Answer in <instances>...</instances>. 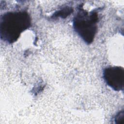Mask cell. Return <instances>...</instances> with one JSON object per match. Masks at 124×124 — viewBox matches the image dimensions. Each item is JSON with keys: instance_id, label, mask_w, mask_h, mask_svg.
Wrapping results in <instances>:
<instances>
[{"instance_id": "cell-1", "label": "cell", "mask_w": 124, "mask_h": 124, "mask_svg": "<svg viewBox=\"0 0 124 124\" xmlns=\"http://www.w3.org/2000/svg\"><path fill=\"white\" fill-rule=\"evenodd\" d=\"M31 25V18L27 12L20 11L6 13L0 17V38L5 42L13 43Z\"/></svg>"}, {"instance_id": "cell-2", "label": "cell", "mask_w": 124, "mask_h": 124, "mask_svg": "<svg viewBox=\"0 0 124 124\" xmlns=\"http://www.w3.org/2000/svg\"><path fill=\"white\" fill-rule=\"evenodd\" d=\"M99 18L97 11L88 12L79 5L78 12L73 18L75 31L87 44H91L97 30V23Z\"/></svg>"}, {"instance_id": "cell-3", "label": "cell", "mask_w": 124, "mask_h": 124, "mask_svg": "<svg viewBox=\"0 0 124 124\" xmlns=\"http://www.w3.org/2000/svg\"><path fill=\"white\" fill-rule=\"evenodd\" d=\"M103 78L107 84L116 91L123 90L124 69L120 66H111L105 68Z\"/></svg>"}, {"instance_id": "cell-4", "label": "cell", "mask_w": 124, "mask_h": 124, "mask_svg": "<svg viewBox=\"0 0 124 124\" xmlns=\"http://www.w3.org/2000/svg\"><path fill=\"white\" fill-rule=\"evenodd\" d=\"M73 12V8L66 6L55 12L52 15V17H61L62 18H65L70 15Z\"/></svg>"}, {"instance_id": "cell-5", "label": "cell", "mask_w": 124, "mask_h": 124, "mask_svg": "<svg viewBox=\"0 0 124 124\" xmlns=\"http://www.w3.org/2000/svg\"><path fill=\"white\" fill-rule=\"evenodd\" d=\"M114 121L116 124H124V112L123 110L119 112L114 118Z\"/></svg>"}]
</instances>
